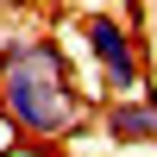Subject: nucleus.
I'll list each match as a JSON object with an SVG mask.
<instances>
[{
	"instance_id": "f257e3e1",
	"label": "nucleus",
	"mask_w": 157,
	"mask_h": 157,
	"mask_svg": "<svg viewBox=\"0 0 157 157\" xmlns=\"http://www.w3.org/2000/svg\"><path fill=\"white\" fill-rule=\"evenodd\" d=\"M0 113L32 145H63L94 120V88L75 82L57 38H6L0 44Z\"/></svg>"
},
{
	"instance_id": "f03ea898",
	"label": "nucleus",
	"mask_w": 157,
	"mask_h": 157,
	"mask_svg": "<svg viewBox=\"0 0 157 157\" xmlns=\"http://www.w3.org/2000/svg\"><path fill=\"white\" fill-rule=\"evenodd\" d=\"M82 50H88V63L101 69V101L145 94V50H138V38H132L126 19L88 13V19H82Z\"/></svg>"
},
{
	"instance_id": "7ed1b4c3",
	"label": "nucleus",
	"mask_w": 157,
	"mask_h": 157,
	"mask_svg": "<svg viewBox=\"0 0 157 157\" xmlns=\"http://www.w3.org/2000/svg\"><path fill=\"white\" fill-rule=\"evenodd\" d=\"M101 138L113 151H157V94H120L101 101Z\"/></svg>"
},
{
	"instance_id": "20e7f679",
	"label": "nucleus",
	"mask_w": 157,
	"mask_h": 157,
	"mask_svg": "<svg viewBox=\"0 0 157 157\" xmlns=\"http://www.w3.org/2000/svg\"><path fill=\"white\" fill-rule=\"evenodd\" d=\"M63 6H82V0H63Z\"/></svg>"
}]
</instances>
